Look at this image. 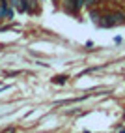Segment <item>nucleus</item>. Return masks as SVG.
Returning <instances> with one entry per match:
<instances>
[{
	"label": "nucleus",
	"instance_id": "2",
	"mask_svg": "<svg viewBox=\"0 0 125 133\" xmlns=\"http://www.w3.org/2000/svg\"><path fill=\"white\" fill-rule=\"evenodd\" d=\"M54 83H60V84H62V83H65V77H56V79H54Z\"/></svg>",
	"mask_w": 125,
	"mask_h": 133
},
{
	"label": "nucleus",
	"instance_id": "1",
	"mask_svg": "<svg viewBox=\"0 0 125 133\" xmlns=\"http://www.w3.org/2000/svg\"><path fill=\"white\" fill-rule=\"evenodd\" d=\"M118 21H121V15H108V17H105L103 24L105 26H112V24H116Z\"/></svg>",
	"mask_w": 125,
	"mask_h": 133
}]
</instances>
